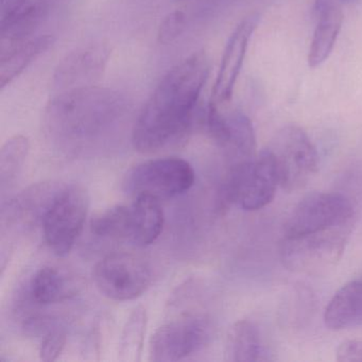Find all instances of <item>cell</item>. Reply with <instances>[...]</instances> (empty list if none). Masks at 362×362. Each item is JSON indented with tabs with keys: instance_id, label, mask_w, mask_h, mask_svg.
<instances>
[{
	"instance_id": "1",
	"label": "cell",
	"mask_w": 362,
	"mask_h": 362,
	"mask_svg": "<svg viewBox=\"0 0 362 362\" xmlns=\"http://www.w3.org/2000/svg\"><path fill=\"white\" fill-rule=\"evenodd\" d=\"M209 75V58L199 52L164 76L133 126L132 144L136 151L154 153L187 135Z\"/></svg>"
},
{
	"instance_id": "2",
	"label": "cell",
	"mask_w": 362,
	"mask_h": 362,
	"mask_svg": "<svg viewBox=\"0 0 362 362\" xmlns=\"http://www.w3.org/2000/svg\"><path fill=\"white\" fill-rule=\"evenodd\" d=\"M128 112V99L117 90L84 86L54 97L46 107L44 124L52 141L77 149L107 136Z\"/></svg>"
},
{
	"instance_id": "3",
	"label": "cell",
	"mask_w": 362,
	"mask_h": 362,
	"mask_svg": "<svg viewBox=\"0 0 362 362\" xmlns=\"http://www.w3.org/2000/svg\"><path fill=\"white\" fill-rule=\"evenodd\" d=\"M279 185L276 163L267 148L230 168L220 189V209L233 204L250 211L264 209L272 202Z\"/></svg>"
},
{
	"instance_id": "4",
	"label": "cell",
	"mask_w": 362,
	"mask_h": 362,
	"mask_svg": "<svg viewBox=\"0 0 362 362\" xmlns=\"http://www.w3.org/2000/svg\"><path fill=\"white\" fill-rule=\"evenodd\" d=\"M351 226H338L300 236L285 237L281 256L288 270L319 273L332 268L342 257Z\"/></svg>"
},
{
	"instance_id": "5",
	"label": "cell",
	"mask_w": 362,
	"mask_h": 362,
	"mask_svg": "<svg viewBox=\"0 0 362 362\" xmlns=\"http://www.w3.org/2000/svg\"><path fill=\"white\" fill-rule=\"evenodd\" d=\"M268 149L276 163L279 186L286 192L304 188L319 169L315 146L307 133L296 124L277 131Z\"/></svg>"
},
{
	"instance_id": "6",
	"label": "cell",
	"mask_w": 362,
	"mask_h": 362,
	"mask_svg": "<svg viewBox=\"0 0 362 362\" xmlns=\"http://www.w3.org/2000/svg\"><path fill=\"white\" fill-rule=\"evenodd\" d=\"M90 197L80 185L66 186L54 199L44 217V238L57 256L69 255L83 230Z\"/></svg>"
},
{
	"instance_id": "7",
	"label": "cell",
	"mask_w": 362,
	"mask_h": 362,
	"mask_svg": "<svg viewBox=\"0 0 362 362\" xmlns=\"http://www.w3.org/2000/svg\"><path fill=\"white\" fill-rule=\"evenodd\" d=\"M192 165L180 158H162L141 163L124 175L122 187L137 197L173 198L188 192L194 183Z\"/></svg>"
},
{
	"instance_id": "8",
	"label": "cell",
	"mask_w": 362,
	"mask_h": 362,
	"mask_svg": "<svg viewBox=\"0 0 362 362\" xmlns=\"http://www.w3.org/2000/svg\"><path fill=\"white\" fill-rule=\"evenodd\" d=\"M94 281L103 296L124 302L147 291L152 281V272L149 264L139 256L113 253L96 264Z\"/></svg>"
},
{
	"instance_id": "9",
	"label": "cell",
	"mask_w": 362,
	"mask_h": 362,
	"mask_svg": "<svg viewBox=\"0 0 362 362\" xmlns=\"http://www.w3.org/2000/svg\"><path fill=\"white\" fill-rule=\"evenodd\" d=\"M213 337V325L203 315H186L158 327L150 340V360L175 362L204 349Z\"/></svg>"
},
{
	"instance_id": "10",
	"label": "cell",
	"mask_w": 362,
	"mask_h": 362,
	"mask_svg": "<svg viewBox=\"0 0 362 362\" xmlns=\"http://www.w3.org/2000/svg\"><path fill=\"white\" fill-rule=\"evenodd\" d=\"M353 216V206L346 197L332 192H313L294 207L286 222L285 237L351 226Z\"/></svg>"
},
{
	"instance_id": "11",
	"label": "cell",
	"mask_w": 362,
	"mask_h": 362,
	"mask_svg": "<svg viewBox=\"0 0 362 362\" xmlns=\"http://www.w3.org/2000/svg\"><path fill=\"white\" fill-rule=\"evenodd\" d=\"M111 52L109 44L103 42L77 48L67 54L57 67L54 86L61 92L94 86L103 76Z\"/></svg>"
},
{
	"instance_id": "12",
	"label": "cell",
	"mask_w": 362,
	"mask_h": 362,
	"mask_svg": "<svg viewBox=\"0 0 362 362\" xmlns=\"http://www.w3.org/2000/svg\"><path fill=\"white\" fill-rule=\"evenodd\" d=\"M259 21V14H250L239 23L228 39L222 57L219 73L214 86L211 103L223 105L232 98L233 90L243 67L250 40L257 28Z\"/></svg>"
},
{
	"instance_id": "13",
	"label": "cell",
	"mask_w": 362,
	"mask_h": 362,
	"mask_svg": "<svg viewBox=\"0 0 362 362\" xmlns=\"http://www.w3.org/2000/svg\"><path fill=\"white\" fill-rule=\"evenodd\" d=\"M65 187L56 182H44L31 186L22 194L12 199L3 209V224L23 228L43 222L44 217L61 190Z\"/></svg>"
},
{
	"instance_id": "14",
	"label": "cell",
	"mask_w": 362,
	"mask_h": 362,
	"mask_svg": "<svg viewBox=\"0 0 362 362\" xmlns=\"http://www.w3.org/2000/svg\"><path fill=\"white\" fill-rule=\"evenodd\" d=\"M81 287V281L75 275L56 267L46 266L33 275L27 292L33 304L47 306L74 298Z\"/></svg>"
},
{
	"instance_id": "15",
	"label": "cell",
	"mask_w": 362,
	"mask_h": 362,
	"mask_svg": "<svg viewBox=\"0 0 362 362\" xmlns=\"http://www.w3.org/2000/svg\"><path fill=\"white\" fill-rule=\"evenodd\" d=\"M48 0H31L5 18H0V50L31 39L49 13Z\"/></svg>"
},
{
	"instance_id": "16",
	"label": "cell",
	"mask_w": 362,
	"mask_h": 362,
	"mask_svg": "<svg viewBox=\"0 0 362 362\" xmlns=\"http://www.w3.org/2000/svg\"><path fill=\"white\" fill-rule=\"evenodd\" d=\"M131 243L139 247L151 245L160 237L164 228V211L160 199L149 194L135 197V202L130 207Z\"/></svg>"
},
{
	"instance_id": "17",
	"label": "cell",
	"mask_w": 362,
	"mask_h": 362,
	"mask_svg": "<svg viewBox=\"0 0 362 362\" xmlns=\"http://www.w3.org/2000/svg\"><path fill=\"white\" fill-rule=\"evenodd\" d=\"M54 42L52 35H40L0 50V88L4 90L20 77L33 61L52 47Z\"/></svg>"
},
{
	"instance_id": "18",
	"label": "cell",
	"mask_w": 362,
	"mask_h": 362,
	"mask_svg": "<svg viewBox=\"0 0 362 362\" xmlns=\"http://www.w3.org/2000/svg\"><path fill=\"white\" fill-rule=\"evenodd\" d=\"M329 329L341 330L362 325V281H354L336 292L324 313Z\"/></svg>"
},
{
	"instance_id": "19",
	"label": "cell",
	"mask_w": 362,
	"mask_h": 362,
	"mask_svg": "<svg viewBox=\"0 0 362 362\" xmlns=\"http://www.w3.org/2000/svg\"><path fill=\"white\" fill-rule=\"evenodd\" d=\"M317 24L313 33L308 54V66L317 69L332 54L343 24L342 5L317 12Z\"/></svg>"
},
{
	"instance_id": "20",
	"label": "cell",
	"mask_w": 362,
	"mask_h": 362,
	"mask_svg": "<svg viewBox=\"0 0 362 362\" xmlns=\"http://www.w3.org/2000/svg\"><path fill=\"white\" fill-rule=\"evenodd\" d=\"M226 359L233 362H256L266 360L259 330L252 322L240 320L228 332Z\"/></svg>"
},
{
	"instance_id": "21",
	"label": "cell",
	"mask_w": 362,
	"mask_h": 362,
	"mask_svg": "<svg viewBox=\"0 0 362 362\" xmlns=\"http://www.w3.org/2000/svg\"><path fill=\"white\" fill-rule=\"evenodd\" d=\"M30 143L24 135H16L0 150V189L5 194L20 175L28 156Z\"/></svg>"
},
{
	"instance_id": "22",
	"label": "cell",
	"mask_w": 362,
	"mask_h": 362,
	"mask_svg": "<svg viewBox=\"0 0 362 362\" xmlns=\"http://www.w3.org/2000/svg\"><path fill=\"white\" fill-rule=\"evenodd\" d=\"M148 317L143 306L136 307L131 313L122 330L119 358L124 362L139 361L143 353Z\"/></svg>"
},
{
	"instance_id": "23",
	"label": "cell",
	"mask_w": 362,
	"mask_h": 362,
	"mask_svg": "<svg viewBox=\"0 0 362 362\" xmlns=\"http://www.w3.org/2000/svg\"><path fill=\"white\" fill-rule=\"evenodd\" d=\"M228 115L230 124V143L226 149L240 156L243 160L256 156V137L253 124L240 111H233Z\"/></svg>"
},
{
	"instance_id": "24",
	"label": "cell",
	"mask_w": 362,
	"mask_h": 362,
	"mask_svg": "<svg viewBox=\"0 0 362 362\" xmlns=\"http://www.w3.org/2000/svg\"><path fill=\"white\" fill-rule=\"evenodd\" d=\"M130 207L117 205L100 214L90 222L93 234L103 238L129 239Z\"/></svg>"
},
{
	"instance_id": "25",
	"label": "cell",
	"mask_w": 362,
	"mask_h": 362,
	"mask_svg": "<svg viewBox=\"0 0 362 362\" xmlns=\"http://www.w3.org/2000/svg\"><path fill=\"white\" fill-rule=\"evenodd\" d=\"M66 332L63 328L54 327L43 337L40 347V358L42 361L52 362L58 359L66 345Z\"/></svg>"
},
{
	"instance_id": "26",
	"label": "cell",
	"mask_w": 362,
	"mask_h": 362,
	"mask_svg": "<svg viewBox=\"0 0 362 362\" xmlns=\"http://www.w3.org/2000/svg\"><path fill=\"white\" fill-rule=\"evenodd\" d=\"M185 22V14L182 11H175L168 14L160 24L158 41L165 45L175 41L183 33Z\"/></svg>"
},
{
	"instance_id": "27",
	"label": "cell",
	"mask_w": 362,
	"mask_h": 362,
	"mask_svg": "<svg viewBox=\"0 0 362 362\" xmlns=\"http://www.w3.org/2000/svg\"><path fill=\"white\" fill-rule=\"evenodd\" d=\"M336 356L340 362H362V341H344L337 349Z\"/></svg>"
},
{
	"instance_id": "28",
	"label": "cell",
	"mask_w": 362,
	"mask_h": 362,
	"mask_svg": "<svg viewBox=\"0 0 362 362\" xmlns=\"http://www.w3.org/2000/svg\"><path fill=\"white\" fill-rule=\"evenodd\" d=\"M344 3H351V1H355V0H343Z\"/></svg>"
}]
</instances>
